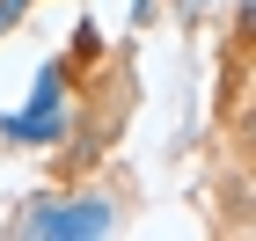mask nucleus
I'll list each match as a JSON object with an SVG mask.
<instances>
[{
  "mask_svg": "<svg viewBox=\"0 0 256 241\" xmlns=\"http://www.w3.org/2000/svg\"><path fill=\"white\" fill-rule=\"evenodd\" d=\"M118 227V205L102 198V190H66V198H30L8 220L15 241H102Z\"/></svg>",
  "mask_w": 256,
  "mask_h": 241,
  "instance_id": "1",
  "label": "nucleus"
},
{
  "mask_svg": "<svg viewBox=\"0 0 256 241\" xmlns=\"http://www.w3.org/2000/svg\"><path fill=\"white\" fill-rule=\"evenodd\" d=\"M8 146H66L74 139V95H30V110L0 117Z\"/></svg>",
  "mask_w": 256,
  "mask_h": 241,
  "instance_id": "2",
  "label": "nucleus"
},
{
  "mask_svg": "<svg viewBox=\"0 0 256 241\" xmlns=\"http://www.w3.org/2000/svg\"><path fill=\"white\" fill-rule=\"evenodd\" d=\"M74 59H88V66L102 59V29H96V22H80V29H74Z\"/></svg>",
  "mask_w": 256,
  "mask_h": 241,
  "instance_id": "3",
  "label": "nucleus"
},
{
  "mask_svg": "<svg viewBox=\"0 0 256 241\" xmlns=\"http://www.w3.org/2000/svg\"><path fill=\"white\" fill-rule=\"evenodd\" d=\"M30 7H37V0H0V37H8V29H15V22L30 15Z\"/></svg>",
  "mask_w": 256,
  "mask_h": 241,
  "instance_id": "4",
  "label": "nucleus"
},
{
  "mask_svg": "<svg viewBox=\"0 0 256 241\" xmlns=\"http://www.w3.org/2000/svg\"><path fill=\"white\" fill-rule=\"evenodd\" d=\"M161 0H132V29H146V15H154Z\"/></svg>",
  "mask_w": 256,
  "mask_h": 241,
  "instance_id": "5",
  "label": "nucleus"
},
{
  "mask_svg": "<svg viewBox=\"0 0 256 241\" xmlns=\"http://www.w3.org/2000/svg\"><path fill=\"white\" fill-rule=\"evenodd\" d=\"M198 15H205V0H183V22H198Z\"/></svg>",
  "mask_w": 256,
  "mask_h": 241,
  "instance_id": "6",
  "label": "nucleus"
}]
</instances>
